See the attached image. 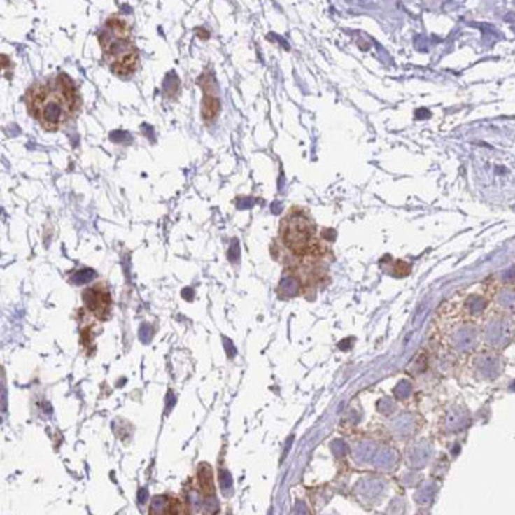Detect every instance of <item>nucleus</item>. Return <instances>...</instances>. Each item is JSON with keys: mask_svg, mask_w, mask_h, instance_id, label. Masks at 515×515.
I'll list each match as a JSON object with an SVG mask.
<instances>
[{"mask_svg": "<svg viewBox=\"0 0 515 515\" xmlns=\"http://www.w3.org/2000/svg\"><path fill=\"white\" fill-rule=\"evenodd\" d=\"M26 104L31 116L37 119L41 127L56 132L76 116L80 95L75 83L65 73H59L29 89Z\"/></svg>", "mask_w": 515, "mask_h": 515, "instance_id": "nucleus-1", "label": "nucleus"}, {"mask_svg": "<svg viewBox=\"0 0 515 515\" xmlns=\"http://www.w3.org/2000/svg\"><path fill=\"white\" fill-rule=\"evenodd\" d=\"M515 148H498L481 143L476 146L472 162L484 190L493 192L492 197L507 199L515 194Z\"/></svg>", "mask_w": 515, "mask_h": 515, "instance_id": "nucleus-2", "label": "nucleus"}, {"mask_svg": "<svg viewBox=\"0 0 515 515\" xmlns=\"http://www.w3.org/2000/svg\"><path fill=\"white\" fill-rule=\"evenodd\" d=\"M99 41L106 64L116 75L129 76L134 73L139 65V51L132 41L130 27L124 17L119 15L108 17Z\"/></svg>", "mask_w": 515, "mask_h": 515, "instance_id": "nucleus-3", "label": "nucleus"}, {"mask_svg": "<svg viewBox=\"0 0 515 515\" xmlns=\"http://www.w3.org/2000/svg\"><path fill=\"white\" fill-rule=\"evenodd\" d=\"M284 244L295 254H306L314 244V224L303 211H293L281 227Z\"/></svg>", "mask_w": 515, "mask_h": 515, "instance_id": "nucleus-4", "label": "nucleus"}, {"mask_svg": "<svg viewBox=\"0 0 515 515\" xmlns=\"http://www.w3.org/2000/svg\"><path fill=\"white\" fill-rule=\"evenodd\" d=\"M83 300H85L86 306L89 311H92V314L99 319L105 320L110 316L111 309V297L104 287H91L83 292Z\"/></svg>", "mask_w": 515, "mask_h": 515, "instance_id": "nucleus-5", "label": "nucleus"}, {"mask_svg": "<svg viewBox=\"0 0 515 515\" xmlns=\"http://www.w3.org/2000/svg\"><path fill=\"white\" fill-rule=\"evenodd\" d=\"M219 110H220L219 99L216 97V95L205 94V99H203V101H202V115H203V118H205L206 121H211V119H214L216 116H218Z\"/></svg>", "mask_w": 515, "mask_h": 515, "instance_id": "nucleus-6", "label": "nucleus"}, {"mask_svg": "<svg viewBox=\"0 0 515 515\" xmlns=\"http://www.w3.org/2000/svg\"><path fill=\"white\" fill-rule=\"evenodd\" d=\"M199 482H200V487H202L203 492L213 493V490H214V487H213V471L205 463L200 465V468H199Z\"/></svg>", "mask_w": 515, "mask_h": 515, "instance_id": "nucleus-7", "label": "nucleus"}]
</instances>
